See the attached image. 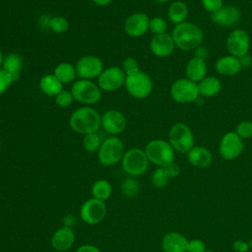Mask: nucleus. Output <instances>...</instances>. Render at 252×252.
<instances>
[{"label": "nucleus", "mask_w": 252, "mask_h": 252, "mask_svg": "<svg viewBox=\"0 0 252 252\" xmlns=\"http://www.w3.org/2000/svg\"><path fill=\"white\" fill-rule=\"evenodd\" d=\"M171 36L175 46L183 51L195 50L201 45L204 39L202 30L197 25L187 21L176 25L172 31Z\"/></svg>", "instance_id": "nucleus-1"}, {"label": "nucleus", "mask_w": 252, "mask_h": 252, "mask_svg": "<svg viewBox=\"0 0 252 252\" xmlns=\"http://www.w3.org/2000/svg\"><path fill=\"white\" fill-rule=\"evenodd\" d=\"M204 252H215V251H213V250H207V249H206Z\"/></svg>", "instance_id": "nucleus-47"}, {"label": "nucleus", "mask_w": 252, "mask_h": 252, "mask_svg": "<svg viewBox=\"0 0 252 252\" xmlns=\"http://www.w3.org/2000/svg\"><path fill=\"white\" fill-rule=\"evenodd\" d=\"M188 7L182 1H174L172 2L167 10L168 19L175 25H179L181 23L186 22L188 18Z\"/></svg>", "instance_id": "nucleus-28"}, {"label": "nucleus", "mask_w": 252, "mask_h": 252, "mask_svg": "<svg viewBox=\"0 0 252 252\" xmlns=\"http://www.w3.org/2000/svg\"><path fill=\"white\" fill-rule=\"evenodd\" d=\"M12 83V77L3 68H0V94L5 93Z\"/></svg>", "instance_id": "nucleus-39"}, {"label": "nucleus", "mask_w": 252, "mask_h": 252, "mask_svg": "<svg viewBox=\"0 0 252 252\" xmlns=\"http://www.w3.org/2000/svg\"><path fill=\"white\" fill-rule=\"evenodd\" d=\"M207 70L206 61L194 56L187 62L185 66V75L187 79L198 84L205 77H207Z\"/></svg>", "instance_id": "nucleus-22"}, {"label": "nucleus", "mask_w": 252, "mask_h": 252, "mask_svg": "<svg viewBox=\"0 0 252 252\" xmlns=\"http://www.w3.org/2000/svg\"><path fill=\"white\" fill-rule=\"evenodd\" d=\"M142 1H144V0H142Z\"/></svg>", "instance_id": "nucleus-48"}, {"label": "nucleus", "mask_w": 252, "mask_h": 252, "mask_svg": "<svg viewBox=\"0 0 252 252\" xmlns=\"http://www.w3.org/2000/svg\"><path fill=\"white\" fill-rule=\"evenodd\" d=\"M124 86L133 97L140 99L149 96L153 91L152 79L148 74L142 71L127 75Z\"/></svg>", "instance_id": "nucleus-8"}, {"label": "nucleus", "mask_w": 252, "mask_h": 252, "mask_svg": "<svg viewBox=\"0 0 252 252\" xmlns=\"http://www.w3.org/2000/svg\"><path fill=\"white\" fill-rule=\"evenodd\" d=\"M75 68L78 77L84 80H91L100 75L103 71V63L96 56L85 55L77 61Z\"/></svg>", "instance_id": "nucleus-13"}, {"label": "nucleus", "mask_w": 252, "mask_h": 252, "mask_svg": "<svg viewBox=\"0 0 252 252\" xmlns=\"http://www.w3.org/2000/svg\"><path fill=\"white\" fill-rule=\"evenodd\" d=\"M225 46L230 55L241 58L248 54L250 48L249 34L240 29L233 30L226 38Z\"/></svg>", "instance_id": "nucleus-12"}, {"label": "nucleus", "mask_w": 252, "mask_h": 252, "mask_svg": "<svg viewBox=\"0 0 252 252\" xmlns=\"http://www.w3.org/2000/svg\"><path fill=\"white\" fill-rule=\"evenodd\" d=\"M102 142L99 137V135L94 132V133H90L86 134L83 139V146L87 152L90 153H94L99 150Z\"/></svg>", "instance_id": "nucleus-32"}, {"label": "nucleus", "mask_w": 252, "mask_h": 252, "mask_svg": "<svg viewBox=\"0 0 252 252\" xmlns=\"http://www.w3.org/2000/svg\"><path fill=\"white\" fill-rule=\"evenodd\" d=\"M92 195L93 198L98 199L100 201H106L112 194V186L105 179L96 180L92 186Z\"/></svg>", "instance_id": "nucleus-30"}, {"label": "nucleus", "mask_w": 252, "mask_h": 252, "mask_svg": "<svg viewBox=\"0 0 252 252\" xmlns=\"http://www.w3.org/2000/svg\"><path fill=\"white\" fill-rule=\"evenodd\" d=\"M145 153L149 161L158 166H165L174 162V149L169 142L161 139L150 141L146 148Z\"/></svg>", "instance_id": "nucleus-3"}, {"label": "nucleus", "mask_w": 252, "mask_h": 252, "mask_svg": "<svg viewBox=\"0 0 252 252\" xmlns=\"http://www.w3.org/2000/svg\"><path fill=\"white\" fill-rule=\"evenodd\" d=\"M139 189L140 185L134 177L125 178L121 183V192L126 198H135L139 193Z\"/></svg>", "instance_id": "nucleus-31"}, {"label": "nucleus", "mask_w": 252, "mask_h": 252, "mask_svg": "<svg viewBox=\"0 0 252 252\" xmlns=\"http://www.w3.org/2000/svg\"><path fill=\"white\" fill-rule=\"evenodd\" d=\"M166 29H167V23L163 18L154 17L150 19L149 31H151V32L154 33L155 35L165 33Z\"/></svg>", "instance_id": "nucleus-34"}, {"label": "nucleus", "mask_w": 252, "mask_h": 252, "mask_svg": "<svg viewBox=\"0 0 252 252\" xmlns=\"http://www.w3.org/2000/svg\"><path fill=\"white\" fill-rule=\"evenodd\" d=\"M235 133L242 139H249L252 137V122L249 120L240 121L235 128Z\"/></svg>", "instance_id": "nucleus-35"}, {"label": "nucleus", "mask_w": 252, "mask_h": 252, "mask_svg": "<svg viewBox=\"0 0 252 252\" xmlns=\"http://www.w3.org/2000/svg\"><path fill=\"white\" fill-rule=\"evenodd\" d=\"M233 248L237 252H246L248 250V244L244 241L238 240V241H235L233 243Z\"/></svg>", "instance_id": "nucleus-43"}, {"label": "nucleus", "mask_w": 252, "mask_h": 252, "mask_svg": "<svg viewBox=\"0 0 252 252\" xmlns=\"http://www.w3.org/2000/svg\"><path fill=\"white\" fill-rule=\"evenodd\" d=\"M74 242L75 233L68 225L57 228L51 237V245L58 252H63L70 249Z\"/></svg>", "instance_id": "nucleus-20"}, {"label": "nucleus", "mask_w": 252, "mask_h": 252, "mask_svg": "<svg viewBox=\"0 0 252 252\" xmlns=\"http://www.w3.org/2000/svg\"><path fill=\"white\" fill-rule=\"evenodd\" d=\"M101 127L108 134L113 136L118 135L126 128V118L124 114L118 110H107L101 116Z\"/></svg>", "instance_id": "nucleus-17"}, {"label": "nucleus", "mask_w": 252, "mask_h": 252, "mask_svg": "<svg viewBox=\"0 0 252 252\" xmlns=\"http://www.w3.org/2000/svg\"><path fill=\"white\" fill-rule=\"evenodd\" d=\"M3 59H4V56L2 54V51L0 50V66H2V63H3Z\"/></svg>", "instance_id": "nucleus-45"}, {"label": "nucleus", "mask_w": 252, "mask_h": 252, "mask_svg": "<svg viewBox=\"0 0 252 252\" xmlns=\"http://www.w3.org/2000/svg\"><path fill=\"white\" fill-rule=\"evenodd\" d=\"M194 54H195L194 56L206 60L207 57H208V55H209V51H208V49H207L206 47H203V46L200 45V46H198V47L194 50Z\"/></svg>", "instance_id": "nucleus-42"}, {"label": "nucleus", "mask_w": 252, "mask_h": 252, "mask_svg": "<svg viewBox=\"0 0 252 252\" xmlns=\"http://www.w3.org/2000/svg\"><path fill=\"white\" fill-rule=\"evenodd\" d=\"M79 213L84 222L94 225L104 220L107 214V208L103 201L91 198L82 204Z\"/></svg>", "instance_id": "nucleus-10"}, {"label": "nucleus", "mask_w": 252, "mask_h": 252, "mask_svg": "<svg viewBox=\"0 0 252 252\" xmlns=\"http://www.w3.org/2000/svg\"><path fill=\"white\" fill-rule=\"evenodd\" d=\"M124 154L123 142L115 136H110L102 142L97 151V158L102 165L110 166L122 160Z\"/></svg>", "instance_id": "nucleus-5"}, {"label": "nucleus", "mask_w": 252, "mask_h": 252, "mask_svg": "<svg viewBox=\"0 0 252 252\" xmlns=\"http://www.w3.org/2000/svg\"><path fill=\"white\" fill-rule=\"evenodd\" d=\"M76 252H101V251L93 244H83L77 248Z\"/></svg>", "instance_id": "nucleus-41"}, {"label": "nucleus", "mask_w": 252, "mask_h": 252, "mask_svg": "<svg viewBox=\"0 0 252 252\" xmlns=\"http://www.w3.org/2000/svg\"><path fill=\"white\" fill-rule=\"evenodd\" d=\"M150 48L153 54L158 57L169 56L175 48V43L173 38L168 33H162L154 35L150 42Z\"/></svg>", "instance_id": "nucleus-18"}, {"label": "nucleus", "mask_w": 252, "mask_h": 252, "mask_svg": "<svg viewBox=\"0 0 252 252\" xmlns=\"http://www.w3.org/2000/svg\"><path fill=\"white\" fill-rule=\"evenodd\" d=\"M126 80V75L121 67L111 66L100 73L97 77V85L100 90L106 92H113L120 89Z\"/></svg>", "instance_id": "nucleus-11"}, {"label": "nucleus", "mask_w": 252, "mask_h": 252, "mask_svg": "<svg viewBox=\"0 0 252 252\" xmlns=\"http://www.w3.org/2000/svg\"><path fill=\"white\" fill-rule=\"evenodd\" d=\"M168 142L174 151L187 154L194 147V134L186 123L176 122L169 129Z\"/></svg>", "instance_id": "nucleus-4"}, {"label": "nucleus", "mask_w": 252, "mask_h": 252, "mask_svg": "<svg viewBox=\"0 0 252 252\" xmlns=\"http://www.w3.org/2000/svg\"><path fill=\"white\" fill-rule=\"evenodd\" d=\"M170 95L178 103H190L200 96L197 84L187 78L178 79L171 85Z\"/></svg>", "instance_id": "nucleus-9"}, {"label": "nucleus", "mask_w": 252, "mask_h": 252, "mask_svg": "<svg viewBox=\"0 0 252 252\" xmlns=\"http://www.w3.org/2000/svg\"><path fill=\"white\" fill-rule=\"evenodd\" d=\"M39 88L46 95L56 96L63 90V84L54 74H46L40 79Z\"/></svg>", "instance_id": "nucleus-27"}, {"label": "nucleus", "mask_w": 252, "mask_h": 252, "mask_svg": "<svg viewBox=\"0 0 252 252\" xmlns=\"http://www.w3.org/2000/svg\"><path fill=\"white\" fill-rule=\"evenodd\" d=\"M121 69L123 70V72L125 73V75H131V74H134L139 70V64L137 62V60L133 57H127L123 60L122 62V66H121Z\"/></svg>", "instance_id": "nucleus-37"}, {"label": "nucleus", "mask_w": 252, "mask_h": 252, "mask_svg": "<svg viewBox=\"0 0 252 252\" xmlns=\"http://www.w3.org/2000/svg\"><path fill=\"white\" fill-rule=\"evenodd\" d=\"M240 58L233 55H225L219 58L216 62V70L222 76H234L242 69Z\"/></svg>", "instance_id": "nucleus-21"}, {"label": "nucleus", "mask_w": 252, "mask_h": 252, "mask_svg": "<svg viewBox=\"0 0 252 252\" xmlns=\"http://www.w3.org/2000/svg\"><path fill=\"white\" fill-rule=\"evenodd\" d=\"M24 66L23 58L17 53H9L4 56L2 68L12 77L13 82L17 81L20 78Z\"/></svg>", "instance_id": "nucleus-25"}, {"label": "nucleus", "mask_w": 252, "mask_h": 252, "mask_svg": "<svg viewBox=\"0 0 252 252\" xmlns=\"http://www.w3.org/2000/svg\"><path fill=\"white\" fill-rule=\"evenodd\" d=\"M74 100V96L71 93V91H65L62 90L56 96H55V102L58 106L64 108L68 107L69 105L72 104Z\"/></svg>", "instance_id": "nucleus-36"}, {"label": "nucleus", "mask_w": 252, "mask_h": 252, "mask_svg": "<svg viewBox=\"0 0 252 252\" xmlns=\"http://www.w3.org/2000/svg\"><path fill=\"white\" fill-rule=\"evenodd\" d=\"M243 148V140L235 132H228L220 140V155L226 160H232L241 155Z\"/></svg>", "instance_id": "nucleus-14"}, {"label": "nucleus", "mask_w": 252, "mask_h": 252, "mask_svg": "<svg viewBox=\"0 0 252 252\" xmlns=\"http://www.w3.org/2000/svg\"><path fill=\"white\" fill-rule=\"evenodd\" d=\"M199 95L204 97H211L218 94L221 89L220 81L213 76L205 77L197 84Z\"/></svg>", "instance_id": "nucleus-26"}, {"label": "nucleus", "mask_w": 252, "mask_h": 252, "mask_svg": "<svg viewBox=\"0 0 252 252\" xmlns=\"http://www.w3.org/2000/svg\"><path fill=\"white\" fill-rule=\"evenodd\" d=\"M54 75L58 78V80L62 84H67L75 80L77 73H76V68L73 64L62 62L55 67Z\"/></svg>", "instance_id": "nucleus-29"}, {"label": "nucleus", "mask_w": 252, "mask_h": 252, "mask_svg": "<svg viewBox=\"0 0 252 252\" xmlns=\"http://www.w3.org/2000/svg\"><path fill=\"white\" fill-rule=\"evenodd\" d=\"M241 18L240 10L232 5L222 6L217 12L211 14V21L220 27H233L235 26Z\"/></svg>", "instance_id": "nucleus-16"}, {"label": "nucleus", "mask_w": 252, "mask_h": 252, "mask_svg": "<svg viewBox=\"0 0 252 252\" xmlns=\"http://www.w3.org/2000/svg\"><path fill=\"white\" fill-rule=\"evenodd\" d=\"M150 28V18L141 12L130 15L124 23L125 32L131 37L144 35Z\"/></svg>", "instance_id": "nucleus-15"}, {"label": "nucleus", "mask_w": 252, "mask_h": 252, "mask_svg": "<svg viewBox=\"0 0 252 252\" xmlns=\"http://www.w3.org/2000/svg\"><path fill=\"white\" fill-rule=\"evenodd\" d=\"M201 4L207 12L213 14L223 6V0H201Z\"/></svg>", "instance_id": "nucleus-38"}, {"label": "nucleus", "mask_w": 252, "mask_h": 252, "mask_svg": "<svg viewBox=\"0 0 252 252\" xmlns=\"http://www.w3.org/2000/svg\"><path fill=\"white\" fill-rule=\"evenodd\" d=\"M71 129L78 134H90L96 132L101 126V116L91 106H83L76 109L69 120Z\"/></svg>", "instance_id": "nucleus-2"}, {"label": "nucleus", "mask_w": 252, "mask_h": 252, "mask_svg": "<svg viewBox=\"0 0 252 252\" xmlns=\"http://www.w3.org/2000/svg\"><path fill=\"white\" fill-rule=\"evenodd\" d=\"M205 250V243L200 239H192L187 243L186 252H204Z\"/></svg>", "instance_id": "nucleus-40"}, {"label": "nucleus", "mask_w": 252, "mask_h": 252, "mask_svg": "<svg viewBox=\"0 0 252 252\" xmlns=\"http://www.w3.org/2000/svg\"><path fill=\"white\" fill-rule=\"evenodd\" d=\"M187 159L193 166L204 168L211 164L213 156L207 148L196 146L187 153Z\"/></svg>", "instance_id": "nucleus-24"}, {"label": "nucleus", "mask_w": 252, "mask_h": 252, "mask_svg": "<svg viewBox=\"0 0 252 252\" xmlns=\"http://www.w3.org/2000/svg\"><path fill=\"white\" fill-rule=\"evenodd\" d=\"M49 28L57 33H63L68 31L69 29V22L65 17L62 16H55L50 18L48 21Z\"/></svg>", "instance_id": "nucleus-33"}, {"label": "nucleus", "mask_w": 252, "mask_h": 252, "mask_svg": "<svg viewBox=\"0 0 252 252\" xmlns=\"http://www.w3.org/2000/svg\"><path fill=\"white\" fill-rule=\"evenodd\" d=\"M122 167L124 171L132 177L144 174L149 167V159L145 151L133 148L128 150L122 158Z\"/></svg>", "instance_id": "nucleus-6"}, {"label": "nucleus", "mask_w": 252, "mask_h": 252, "mask_svg": "<svg viewBox=\"0 0 252 252\" xmlns=\"http://www.w3.org/2000/svg\"><path fill=\"white\" fill-rule=\"evenodd\" d=\"M94 4L98 5V6H107L110 4L111 0H92Z\"/></svg>", "instance_id": "nucleus-44"}, {"label": "nucleus", "mask_w": 252, "mask_h": 252, "mask_svg": "<svg viewBox=\"0 0 252 252\" xmlns=\"http://www.w3.org/2000/svg\"><path fill=\"white\" fill-rule=\"evenodd\" d=\"M179 174H180L179 166L175 162H172L165 166H158L153 172L151 176V181L156 188H163L168 184L169 179L174 178Z\"/></svg>", "instance_id": "nucleus-19"}, {"label": "nucleus", "mask_w": 252, "mask_h": 252, "mask_svg": "<svg viewBox=\"0 0 252 252\" xmlns=\"http://www.w3.org/2000/svg\"><path fill=\"white\" fill-rule=\"evenodd\" d=\"M157 3H164V2H167L168 0H155Z\"/></svg>", "instance_id": "nucleus-46"}, {"label": "nucleus", "mask_w": 252, "mask_h": 252, "mask_svg": "<svg viewBox=\"0 0 252 252\" xmlns=\"http://www.w3.org/2000/svg\"><path fill=\"white\" fill-rule=\"evenodd\" d=\"M188 240L179 232L166 233L161 241L164 252H186Z\"/></svg>", "instance_id": "nucleus-23"}, {"label": "nucleus", "mask_w": 252, "mask_h": 252, "mask_svg": "<svg viewBox=\"0 0 252 252\" xmlns=\"http://www.w3.org/2000/svg\"><path fill=\"white\" fill-rule=\"evenodd\" d=\"M71 93L75 100L85 104H94L101 97V90L98 85L91 80L81 79L76 81L71 88Z\"/></svg>", "instance_id": "nucleus-7"}]
</instances>
